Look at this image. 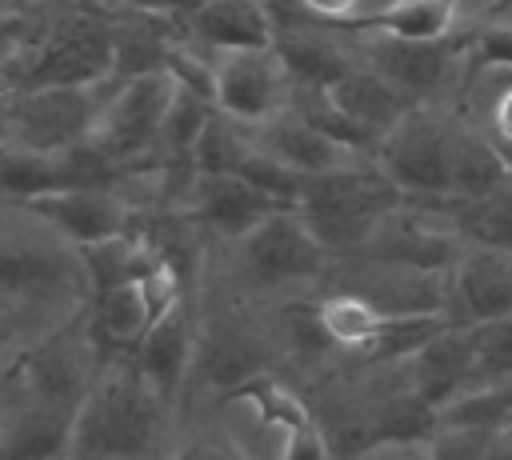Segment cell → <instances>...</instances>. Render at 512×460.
Returning a JSON list of instances; mask_svg holds the SVG:
<instances>
[{
  "instance_id": "obj_1",
  "label": "cell",
  "mask_w": 512,
  "mask_h": 460,
  "mask_svg": "<svg viewBox=\"0 0 512 460\" xmlns=\"http://www.w3.org/2000/svg\"><path fill=\"white\" fill-rule=\"evenodd\" d=\"M96 284L80 244L16 200H0V364L80 324Z\"/></svg>"
},
{
  "instance_id": "obj_2",
  "label": "cell",
  "mask_w": 512,
  "mask_h": 460,
  "mask_svg": "<svg viewBox=\"0 0 512 460\" xmlns=\"http://www.w3.org/2000/svg\"><path fill=\"white\" fill-rule=\"evenodd\" d=\"M184 408L168 400L132 360L112 352L80 404L72 456L76 460H164L180 436Z\"/></svg>"
},
{
  "instance_id": "obj_3",
  "label": "cell",
  "mask_w": 512,
  "mask_h": 460,
  "mask_svg": "<svg viewBox=\"0 0 512 460\" xmlns=\"http://www.w3.org/2000/svg\"><path fill=\"white\" fill-rule=\"evenodd\" d=\"M280 344L268 304L228 292L212 280L196 288V356L184 392V412H204L240 392L264 372H280Z\"/></svg>"
},
{
  "instance_id": "obj_4",
  "label": "cell",
  "mask_w": 512,
  "mask_h": 460,
  "mask_svg": "<svg viewBox=\"0 0 512 460\" xmlns=\"http://www.w3.org/2000/svg\"><path fill=\"white\" fill-rule=\"evenodd\" d=\"M332 252L316 240L308 220L296 204L272 212L252 232L232 244H212V260L204 280L240 292L256 304L288 300V296H316L328 280ZM200 280V284H204Z\"/></svg>"
},
{
  "instance_id": "obj_5",
  "label": "cell",
  "mask_w": 512,
  "mask_h": 460,
  "mask_svg": "<svg viewBox=\"0 0 512 460\" xmlns=\"http://www.w3.org/2000/svg\"><path fill=\"white\" fill-rule=\"evenodd\" d=\"M404 200L408 196L400 192V184L376 164V156H368L340 172L312 176L296 200V212L332 252V260H340L364 252L376 228L384 224V216L396 212Z\"/></svg>"
},
{
  "instance_id": "obj_6",
  "label": "cell",
  "mask_w": 512,
  "mask_h": 460,
  "mask_svg": "<svg viewBox=\"0 0 512 460\" xmlns=\"http://www.w3.org/2000/svg\"><path fill=\"white\" fill-rule=\"evenodd\" d=\"M120 76L92 84H40L0 92V148L72 152L92 140Z\"/></svg>"
},
{
  "instance_id": "obj_7",
  "label": "cell",
  "mask_w": 512,
  "mask_h": 460,
  "mask_svg": "<svg viewBox=\"0 0 512 460\" xmlns=\"http://www.w3.org/2000/svg\"><path fill=\"white\" fill-rule=\"evenodd\" d=\"M360 60L400 84L416 104H452L460 108L464 84L472 72L468 44L460 40H408L384 28L356 32Z\"/></svg>"
},
{
  "instance_id": "obj_8",
  "label": "cell",
  "mask_w": 512,
  "mask_h": 460,
  "mask_svg": "<svg viewBox=\"0 0 512 460\" xmlns=\"http://www.w3.org/2000/svg\"><path fill=\"white\" fill-rule=\"evenodd\" d=\"M176 80L168 72H144V76H120L112 100L100 112V124L88 140L92 152L120 168H144L160 160V136L164 116L172 104Z\"/></svg>"
},
{
  "instance_id": "obj_9",
  "label": "cell",
  "mask_w": 512,
  "mask_h": 460,
  "mask_svg": "<svg viewBox=\"0 0 512 460\" xmlns=\"http://www.w3.org/2000/svg\"><path fill=\"white\" fill-rule=\"evenodd\" d=\"M456 116L460 108L452 104H416L376 144V164L400 184L408 200H452L448 156H452Z\"/></svg>"
},
{
  "instance_id": "obj_10",
  "label": "cell",
  "mask_w": 512,
  "mask_h": 460,
  "mask_svg": "<svg viewBox=\"0 0 512 460\" xmlns=\"http://www.w3.org/2000/svg\"><path fill=\"white\" fill-rule=\"evenodd\" d=\"M112 352L96 340V332L88 328V320L56 332L52 340L36 344L32 352H24L12 364H0V388H20L28 396L52 400V404H68L80 408L84 396L92 392L104 360Z\"/></svg>"
},
{
  "instance_id": "obj_11",
  "label": "cell",
  "mask_w": 512,
  "mask_h": 460,
  "mask_svg": "<svg viewBox=\"0 0 512 460\" xmlns=\"http://www.w3.org/2000/svg\"><path fill=\"white\" fill-rule=\"evenodd\" d=\"M216 56V108L244 124L260 128L276 120L280 112L292 108L296 84L288 64L280 60L276 44H256V48H220Z\"/></svg>"
},
{
  "instance_id": "obj_12",
  "label": "cell",
  "mask_w": 512,
  "mask_h": 460,
  "mask_svg": "<svg viewBox=\"0 0 512 460\" xmlns=\"http://www.w3.org/2000/svg\"><path fill=\"white\" fill-rule=\"evenodd\" d=\"M448 272L416 268V264H400V260H384V256H372V252H356V256L332 260L324 288L356 292V296L372 300L388 316L448 312Z\"/></svg>"
},
{
  "instance_id": "obj_13",
  "label": "cell",
  "mask_w": 512,
  "mask_h": 460,
  "mask_svg": "<svg viewBox=\"0 0 512 460\" xmlns=\"http://www.w3.org/2000/svg\"><path fill=\"white\" fill-rule=\"evenodd\" d=\"M24 208H32L40 220H48L60 236H68L80 248H92V244L132 232V224L140 216V208L132 204V196L124 188H104V184L56 188L36 200H24Z\"/></svg>"
},
{
  "instance_id": "obj_14",
  "label": "cell",
  "mask_w": 512,
  "mask_h": 460,
  "mask_svg": "<svg viewBox=\"0 0 512 460\" xmlns=\"http://www.w3.org/2000/svg\"><path fill=\"white\" fill-rule=\"evenodd\" d=\"M288 208L284 200L268 196L240 172H196L192 192L184 200V212L212 244H232L244 232H252L272 212Z\"/></svg>"
},
{
  "instance_id": "obj_15",
  "label": "cell",
  "mask_w": 512,
  "mask_h": 460,
  "mask_svg": "<svg viewBox=\"0 0 512 460\" xmlns=\"http://www.w3.org/2000/svg\"><path fill=\"white\" fill-rule=\"evenodd\" d=\"M80 408L0 388V460H56L72 456Z\"/></svg>"
},
{
  "instance_id": "obj_16",
  "label": "cell",
  "mask_w": 512,
  "mask_h": 460,
  "mask_svg": "<svg viewBox=\"0 0 512 460\" xmlns=\"http://www.w3.org/2000/svg\"><path fill=\"white\" fill-rule=\"evenodd\" d=\"M448 316L460 324H488L512 316V252L464 244L448 272Z\"/></svg>"
},
{
  "instance_id": "obj_17",
  "label": "cell",
  "mask_w": 512,
  "mask_h": 460,
  "mask_svg": "<svg viewBox=\"0 0 512 460\" xmlns=\"http://www.w3.org/2000/svg\"><path fill=\"white\" fill-rule=\"evenodd\" d=\"M192 356H196V288L180 304H172L132 348V360L140 364V372L180 408L192 376Z\"/></svg>"
},
{
  "instance_id": "obj_18",
  "label": "cell",
  "mask_w": 512,
  "mask_h": 460,
  "mask_svg": "<svg viewBox=\"0 0 512 460\" xmlns=\"http://www.w3.org/2000/svg\"><path fill=\"white\" fill-rule=\"evenodd\" d=\"M252 140H256L268 156H276L280 164H288V168H296V172H304V176L340 172V168L360 164V160L372 156V152H360V148L336 140V136L324 132L316 120H308L300 108H288V112H280L276 120L252 128Z\"/></svg>"
},
{
  "instance_id": "obj_19",
  "label": "cell",
  "mask_w": 512,
  "mask_h": 460,
  "mask_svg": "<svg viewBox=\"0 0 512 460\" xmlns=\"http://www.w3.org/2000/svg\"><path fill=\"white\" fill-rule=\"evenodd\" d=\"M400 376L428 400L444 404L460 388H468L480 376V352H476V328L452 320L444 332H436L420 352H412L404 364H396Z\"/></svg>"
},
{
  "instance_id": "obj_20",
  "label": "cell",
  "mask_w": 512,
  "mask_h": 460,
  "mask_svg": "<svg viewBox=\"0 0 512 460\" xmlns=\"http://www.w3.org/2000/svg\"><path fill=\"white\" fill-rule=\"evenodd\" d=\"M272 44L288 64L296 88H332L360 64L356 32H340V28L288 24V28H276Z\"/></svg>"
},
{
  "instance_id": "obj_21",
  "label": "cell",
  "mask_w": 512,
  "mask_h": 460,
  "mask_svg": "<svg viewBox=\"0 0 512 460\" xmlns=\"http://www.w3.org/2000/svg\"><path fill=\"white\" fill-rule=\"evenodd\" d=\"M328 92H332L336 108L372 140V148L416 108V100H412L400 84H392L384 72H376V68L364 64V60H360L340 84H332Z\"/></svg>"
},
{
  "instance_id": "obj_22",
  "label": "cell",
  "mask_w": 512,
  "mask_h": 460,
  "mask_svg": "<svg viewBox=\"0 0 512 460\" xmlns=\"http://www.w3.org/2000/svg\"><path fill=\"white\" fill-rule=\"evenodd\" d=\"M184 36L220 52V48H256L276 40V20L268 0H208L184 24Z\"/></svg>"
},
{
  "instance_id": "obj_23",
  "label": "cell",
  "mask_w": 512,
  "mask_h": 460,
  "mask_svg": "<svg viewBox=\"0 0 512 460\" xmlns=\"http://www.w3.org/2000/svg\"><path fill=\"white\" fill-rule=\"evenodd\" d=\"M204 416L224 432V440L244 456V460H288L292 456V436L300 428L280 424L268 416L248 392H232L204 408Z\"/></svg>"
},
{
  "instance_id": "obj_24",
  "label": "cell",
  "mask_w": 512,
  "mask_h": 460,
  "mask_svg": "<svg viewBox=\"0 0 512 460\" xmlns=\"http://www.w3.org/2000/svg\"><path fill=\"white\" fill-rule=\"evenodd\" d=\"M504 180H512L508 152L480 124H472L460 112L456 128H452V156H448V192H452V200L484 196Z\"/></svg>"
},
{
  "instance_id": "obj_25",
  "label": "cell",
  "mask_w": 512,
  "mask_h": 460,
  "mask_svg": "<svg viewBox=\"0 0 512 460\" xmlns=\"http://www.w3.org/2000/svg\"><path fill=\"white\" fill-rule=\"evenodd\" d=\"M316 316H320V328H324L332 352L348 364H364L380 340L388 312H380L372 300H364L356 292L324 288V292H316Z\"/></svg>"
},
{
  "instance_id": "obj_26",
  "label": "cell",
  "mask_w": 512,
  "mask_h": 460,
  "mask_svg": "<svg viewBox=\"0 0 512 460\" xmlns=\"http://www.w3.org/2000/svg\"><path fill=\"white\" fill-rule=\"evenodd\" d=\"M460 112L480 124L512 160V68H476L468 72Z\"/></svg>"
},
{
  "instance_id": "obj_27",
  "label": "cell",
  "mask_w": 512,
  "mask_h": 460,
  "mask_svg": "<svg viewBox=\"0 0 512 460\" xmlns=\"http://www.w3.org/2000/svg\"><path fill=\"white\" fill-rule=\"evenodd\" d=\"M392 4L396 0H268L276 28L312 24V28H340V32L376 28Z\"/></svg>"
},
{
  "instance_id": "obj_28",
  "label": "cell",
  "mask_w": 512,
  "mask_h": 460,
  "mask_svg": "<svg viewBox=\"0 0 512 460\" xmlns=\"http://www.w3.org/2000/svg\"><path fill=\"white\" fill-rule=\"evenodd\" d=\"M452 224L464 244H488L512 252V180L496 184L484 196L452 200Z\"/></svg>"
},
{
  "instance_id": "obj_29",
  "label": "cell",
  "mask_w": 512,
  "mask_h": 460,
  "mask_svg": "<svg viewBox=\"0 0 512 460\" xmlns=\"http://www.w3.org/2000/svg\"><path fill=\"white\" fill-rule=\"evenodd\" d=\"M216 100L188 88V84H176L172 88V104H168V116H164V136H160V160H192L200 136L208 132V124L216 120Z\"/></svg>"
},
{
  "instance_id": "obj_30",
  "label": "cell",
  "mask_w": 512,
  "mask_h": 460,
  "mask_svg": "<svg viewBox=\"0 0 512 460\" xmlns=\"http://www.w3.org/2000/svg\"><path fill=\"white\" fill-rule=\"evenodd\" d=\"M376 28L408 36V40H460L464 44L460 0H396Z\"/></svg>"
},
{
  "instance_id": "obj_31",
  "label": "cell",
  "mask_w": 512,
  "mask_h": 460,
  "mask_svg": "<svg viewBox=\"0 0 512 460\" xmlns=\"http://www.w3.org/2000/svg\"><path fill=\"white\" fill-rule=\"evenodd\" d=\"M492 436L496 428L480 424H436L428 436V456L432 460H492Z\"/></svg>"
},
{
  "instance_id": "obj_32",
  "label": "cell",
  "mask_w": 512,
  "mask_h": 460,
  "mask_svg": "<svg viewBox=\"0 0 512 460\" xmlns=\"http://www.w3.org/2000/svg\"><path fill=\"white\" fill-rule=\"evenodd\" d=\"M468 56L476 68H512V8L484 20L468 36Z\"/></svg>"
},
{
  "instance_id": "obj_33",
  "label": "cell",
  "mask_w": 512,
  "mask_h": 460,
  "mask_svg": "<svg viewBox=\"0 0 512 460\" xmlns=\"http://www.w3.org/2000/svg\"><path fill=\"white\" fill-rule=\"evenodd\" d=\"M472 328H476L480 376H512V316L472 324Z\"/></svg>"
},
{
  "instance_id": "obj_34",
  "label": "cell",
  "mask_w": 512,
  "mask_h": 460,
  "mask_svg": "<svg viewBox=\"0 0 512 460\" xmlns=\"http://www.w3.org/2000/svg\"><path fill=\"white\" fill-rule=\"evenodd\" d=\"M348 460H432V456H428V436H384Z\"/></svg>"
},
{
  "instance_id": "obj_35",
  "label": "cell",
  "mask_w": 512,
  "mask_h": 460,
  "mask_svg": "<svg viewBox=\"0 0 512 460\" xmlns=\"http://www.w3.org/2000/svg\"><path fill=\"white\" fill-rule=\"evenodd\" d=\"M120 4H128V8H140V12H152V16H164V20H176V24H184L200 4H208V0H120Z\"/></svg>"
},
{
  "instance_id": "obj_36",
  "label": "cell",
  "mask_w": 512,
  "mask_h": 460,
  "mask_svg": "<svg viewBox=\"0 0 512 460\" xmlns=\"http://www.w3.org/2000/svg\"><path fill=\"white\" fill-rule=\"evenodd\" d=\"M492 460H512V420L496 428V436H492Z\"/></svg>"
},
{
  "instance_id": "obj_37",
  "label": "cell",
  "mask_w": 512,
  "mask_h": 460,
  "mask_svg": "<svg viewBox=\"0 0 512 460\" xmlns=\"http://www.w3.org/2000/svg\"><path fill=\"white\" fill-rule=\"evenodd\" d=\"M56 460H76V456H56Z\"/></svg>"
}]
</instances>
